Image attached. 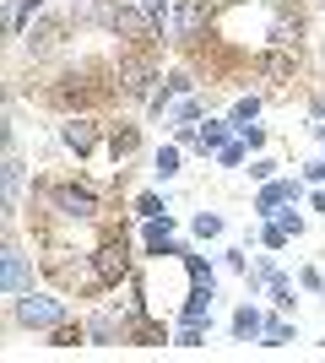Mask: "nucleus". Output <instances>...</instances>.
I'll return each instance as SVG.
<instances>
[{"label":"nucleus","mask_w":325,"mask_h":363,"mask_svg":"<svg viewBox=\"0 0 325 363\" xmlns=\"http://www.w3.org/2000/svg\"><path fill=\"white\" fill-rule=\"evenodd\" d=\"M33 206L65 217V223H93L98 217V196L87 184H38V190H33Z\"/></svg>","instance_id":"obj_1"},{"label":"nucleus","mask_w":325,"mask_h":363,"mask_svg":"<svg viewBox=\"0 0 325 363\" xmlns=\"http://www.w3.org/2000/svg\"><path fill=\"white\" fill-rule=\"evenodd\" d=\"M65 303L60 298H44V293H16V325H28V331H55L65 325Z\"/></svg>","instance_id":"obj_2"},{"label":"nucleus","mask_w":325,"mask_h":363,"mask_svg":"<svg viewBox=\"0 0 325 363\" xmlns=\"http://www.w3.org/2000/svg\"><path fill=\"white\" fill-rule=\"evenodd\" d=\"M125 272H130V255H125V239H103L93 250V277H98V288H120Z\"/></svg>","instance_id":"obj_3"},{"label":"nucleus","mask_w":325,"mask_h":363,"mask_svg":"<svg viewBox=\"0 0 325 363\" xmlns=\"http://www.w3.org/2000/svg\"><path fill=\"white\" fill-rule=\"evenodd\" d=\"M120 92L125 98H152V65L147 60H120Z\"/></svg>","instance_id":"obj_4"},{"label":"nucleus","mask_w":325,"mask_h":363,"mask_svg":"<svg viewBox=\"0 0 325 363\" xmlns=\"http://www.w3.org/2000/svg\"><path fill=\"white\" fill-rule=\"evenodd\" d=\"M206 11H212V0H185V6L173 11V38H179V44H190V38L201 33Z\"/></svg>","instance_id":"obj_5"},{"label":"nucleus","mask_w":325,"mask_h":363,"mask_svg":"<svg viewBox=\"0 0 325 363\" xmlns=\"http://www.w3.org/2000/svg\"><path fill=\"white\" fill-rule=\"evenodd\" d=\"M87 336H93V342H120V336H130V315H114V309H103V315H93L87 320Z\"/></svg>","instance_id":"obj_6"},{"label":"nucleus","mask_w":325,"mask_h":363,"mask_svg":"<svg viewBox=\"0 0 325 363\" xmlns=\"http://www.w3.org/2000/svg\"><path fill=\"white\" fill-rule=\"evenodd\" d=\"M103 16L114 22V33H130V38H147V33H152V22H147L136 6H108Z\"/></svg>","instance_id":"obj_7"},{"label":"nucleus","mask_w":325,"mask_h":363,"mask_svg":"<svg viewBox=\"0 0 325 363\" xmlns=\"http://www.w3.org/2000/svg\"><path fill=\"white\" fill-rule=\"evenodd\" d=\"M0 288L11 293H28V260H22V250H11V244H6V277H0Z\"/></svg>","instance_id":"obj_8"},{"label":"nucleus","mask_w":325,"mask_h":363,"mask_svg":"<svg viewBox=\"0 0 325 363\" xmlns=\"http://www.w3.org/2000/svg\"><path fill=\"white\" fill-rule=\"evenodd\" d=\"M282 201H298V184H293V179H266L261 201H255V212H277Z\"/></svg>","instance_id":"obj_9"},{"label":"nucleus","mask_w":325,"mask_h":363,"mask_svg":"<svg viewBox=\"0 0 325 363\" xmlns=\"http://www.w3.org/2000/svg\"><path fill=\"white\" fill-rule=\"evenodd\" d=\"M60 136H65V147H71V152H93L98 147V125L93 120H71Z\"/></svg>","instance_id":"obj_10"},{"label":"nucleus","mask_w":325,"mask_h":363,"mask_svg":"<svg viewBox=\"0 0 325 363\" xmlns=\"http://www.w3.org/2000/svg\"><path fill=\"white\" fill-rule=\"evenodd\" d=\"M173 223L169 217H147V250H152V255H173Z\"/></svg>","instance_id":"obj_11"},{"label":"nucleus","mask_w":325,"mask_h":363,"mask_svg":"<svg viewBox=\"0 0 325 363\" xmlns=\"http://www.w3.org/2000/svg\"><path fill=\"white\" fill-rule=\"evenodd\" d=\"M293 55H298V49H277V44H271V55H266V76L287 82V76H293Z\"/></svg>","instance_id":"obj_12"},{"label":"nucleus","mask_w":325,"mask_h":363,"mask_svg":"<svg viewBox=\"0 0 325 363\" xmlns=\"http://www.w3.org/2000/svg\"><path fill=\"white\" fill-rule=\"evenodd\" d=\"M261 331H266V320H261V315H255V309L244 303V309L233 315V336H239V342H249V336H261Z\"/></svg>","instance_id":"obj_13"},{"label":"nucleus","mask_w":325,"mask_h":363,"mask_svg":"<svg viewBox=\"0 0 325 363\" xmlns=\"http://www.w3.org/2000/svg\"><path fill=\"white\" fill-rule=\"evenodd\" d=\"M130 342H141V347H157V342H163V325H157V320H130Z\"/></svg>","instance_id":"obj_14"},{"label":"nucleus","mask_w":325,"mask_h":363,"mask_svg":"<svg viewBox=\"0 0 325 363\" xmlns=\"http://www.w3.org/2000/svg\"><path fill=\"white\" fill-rule=\"evenodd\" d=\"M136 147H141V136H136V130H130V125H125V130L114 125V136H108V152H114V157H130Z\"/></svg>","instance_id":"obj_15"},{"label":"nucleus","mask_w":325,"mask_h":363,"mask_svg":"<svg viewBox=\"0 0 325 363\" xmlns=\"http://www.w3.org/2000/svg\"><path fill=\"white\" fill-rule=\"evenodd\" d=\"M206 315H212V288H195L185 303V320H206Z\"/></svg>","instance_id":"obj_16"},{"label":"nucleus","mask_w":325,"mask_h":363,"mask_svg":"<svg viewBox=\"0 0 325 363\" xmlns=\"http://www.w3.org/2000/svg\"><path fill=\"white\" fill-rule=\"evenodd\" d=\"M55 347H76V342H87V325H71V320H65V325H55Z\"/></svg>","instance_id":"obj_17"},{"label":"nucleus","mask_w":325,"mask_h":363,"mask_svg":"<svg viewBox=\"0 0 325 363\" xmlns=\"http://www.w3.org/2000/svg\"><path fill=\"white\" fill-rule=\"evenodd\" d=\"M266 347H282V342H293V325H287V320H266Z\"/></svg>","instance_id":"obj_18"},{"label":"nucleus","mask_w":325,"mask_h":363,"mask_svg":"<svg viewBox=\"0 0 325 363\" xmlns=\"http://www.w3.org/2000/svg\"><path fill=\"white\" fill-rule=\"evenodd\" d=\"M38 6H44V0H11V33H22V28H28V16L38 11Z\"/></svg>","instance_id":"obj_19"},{"label":"nucleus","mask_w":325,"mask_h":363,"mask_svg":"<svg viewBox=\"0 0 325 363\" xmlns=\"http://www.w3.org/2000/svg\"><path fill=\"white\" fill-rule=\"evenodd\" d=\"M16 196H22V163H16V157H6V201L16 206Z\"/></svg>","instance_id":"obj_20"},{"label":"nucleus","mask_w":325,"mask_h":363,"mask_svg":"<svg viewBox=\"0 0 325 363\" xmlns=\"http://www.w3.org/2000/svg\"><path fill=\"white\" fill-rule=\"evenodd\" d=\"M228 141V125H217V120H206V130H201V152H217Z\"/></svg>","instance_id":"obj_21"},{"label":"nucleus","mask_w":325,"mask_h":363,"mask_svg":"<svg viewBox=\"0 0 325 363\" xmlns=\"http://www.w3.org/2000/svg\"><path fill=\"white\" fill-rule=\"evenodd\" d=\"M255 114H261V98H239V104H233V125H239V130H244Z\"/></svg>","instance_id":"obj_22"},{"label":"nucleus","mask_w":325,"mask_h":363,"mask_svg":"<svg viewBox=\"0 0 325 363\" xmlns=\"http://www.w3.org/2000/svg\"><path fill=\"white\" fill-rule=\"evenodd\" d=\"M179 174V147H163L157 152V179H173Z\"/></svg>","instance_id":"obj_23"},{"label":"nucleus","mask_w":325,"mask_h":363,"mask_svg":"<svg viewBox=\"0 0 325 363\" xmlns=\"http://www.w3.org/2000/svg\"><path fill=\"white\" fill-rule=\"evenodd\" d=\"M195 233H201V239H217V233H222V217L201 212V217H195Z\"/></svg>","instance_id":"obj_24"},{"label":"nucleus","mask_w":325,"mask_h":363,"mask_svg":"<svg viewBox=\"0 0 325 363\" xmlns=\"http://www.w3.org/2000/svg\"><path fill=\"white\" fill-rule=\"evenodd\" d=\"M179 347H201V320H185V325H179Z\"/></svg>","instance_id":"obj_25"},{"label":"nucleus","mask_w":325,"mask_h":363,"mask_svg":"<svg viewBox=\"0 0 325 363\" xmlns=\"http://www.w3.org/2000/svg\"><path fill=\"white\" fill-rule=\"evenodd\" d=\"M185 266H190V277H195V288H212V266H206V260H195V255H190Z\"/></svg>","instance_id":"obj_26"},{"label":"nucleus","mask_w":325,"mask_h":363,"mask_svg":"<svg viewBox=\"0 0 325 363\" xmlns=\"http://www.w3.org/2000/svg\"><path fill=\"white\" fill-rule=\"evenodd\" d=\"M217 157H222V163H244V147H239V141H222V147H217Z\"/></svg>","instance_id":"obj_27"},{"label":"nucleus","mask_w":325,"mask_h":363,"mask_svg":"<svg viewBox=\"0 0 325 363\" xmlns=\"http://www.w3.org/2000/svg\"><path fill=\"white\" fill-rule=\"evenodd\" d=\"M173 120L190 125V120H201V104H173Z\"/></svg>","instance_id":"obj_28"},{"label":"nucleus","mask_w":325,"mask_h":363,"mask_svg":"<svg viewBox=\"0 0 325 363\" xmlns=\"http://www.w3.org/2000/svg\"><path fill=\"white\" fill-rule=\"evenodd\" d=\"M136 212H141V217H163V201H157V196H141Z\"/></svg>","instance_id":"obj_29"},{"label":"nucleus","mask_w":325,"mask_h":363,"mask_svg":"<svg viewBox=\"0 0 325 363\" xmlns=\"http://www.w3.org/2000/svg\"><path fill=\"white\" fill-rule=\"evenodd\" d=\"M163 92H169V98H173V92H190V76H185V71H173V76H169V87H163Z\"/></svg>","instance_id":"obj_30"},{"label":"nucleus","mask_w":325,"mask_h":363,"mask_svg":"<svg viewBox=\"0 0 325 363\" xmlns=\"http://www.w3.org/2000/svg\"><path fill=\"white\" fill-rule=\"evenodd\" d=\"M147 16H152V22H163V16H169V0H147Z\"/></svg>","instance_id":"obj_31"},{"label":"nucleus","mask_w":325,"mask_h":363,"mask_svg":"<svg viewBox=\"0 0 325 363\" xmlns=\"http://www.w3.org/2000/svg\"><path fill=\"white\" fill-rule=\"evenodd\" d=\"M309 179H314V184L325 179V163H309Z\"/></svg>","instance_id":"obj_32"},{"label":"nucleus","mask_w":325,"mask_h":363,"mask_svg":"<svg viewBox=\"0 0 325 363\" xmlns=\"http://www.w3.org/2000/svg\"><path fill=\"white\" fill-rule=\"evenodd\" d=\"M271 6H277V0H271Z\"/></svg>","instance_id":"obj_33"}]
</instances>
